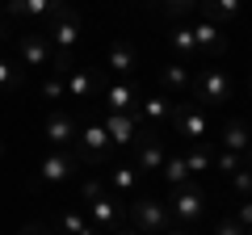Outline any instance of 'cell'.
<instances>
[{
  "instance_id": "obj_1",
  "label": "cell",
  "mask_w": 252,
  "mask_h": 235,
  "mask_svg": "<svg viewBox=\"0 0 252 235\" xmlns=\"http://www.w3.org/2000/svg\"><path fill=\"white\" fill-rule=\"evenodd\" d=\"M130 218H135V227L143 235H160V231H168V223H172L164 198H139L135 206H130Z\"/></svg>"
},
{
  "instance_id": "obj_2",
  "label": "cell",
  "mask_w": 252,
  "mask_h": 235,
  "mask_svg": "<svg viewBox=\"0 0 252 235\" xmlns=\"http://www.w3.org/2000/svg\"><path fill=\"white\" fill-rule=\"evenodd\" d=\"M168 214L177 218V223L193 227V223H198L202 214H206V198H202V189H193V185H181V189H172Z\"/></svg>"
},
{
  "instance_id": "obj_3",
  "label": "cell",
  "mask_w": 252,
  "mask_h": 235,
  "mask_svg": "<svg viewBox=\"0 0 252 235\" xmlns=\"http://www.w3.org/2000/svg\"><path fill=\"white\" fill-rule=\"evenodd\" d=\"M227 97H231V76H227V67H206L198 76V101L193 105H223Z\"/></svg>"
},
{
  "instance_id": "obj_4",
  "label": "cell",
  "mask_w": 252,
  "mask_h": 235,
  "mask_svg": "<svg viewBox=\"0 0 252 235\" xmlns=\"http://www.w3.org/2000/svg\"><path fill=\"white\" fill-rule=\"evenodd\" d=\"M76 151H51L42 155V168H38V181L42 185H63V181H72L76 176Z\"/></svg>"
},
{
  "instance_id": "obj_5",
  "label": "cell",
  "mask_w": 252,
  "mask_h": 235,
  "mask_svg": "<svg viewBox=\"0 0 252 235\" xmlns=\"http://www.w3.org/2000/svg\"><path fill=\"white\" fill-rule=\"evenodd\" d=\"M21 59H26V67H55L51 38L38 34V29H26V34H21Z\"/></svg>"
},
{
  "instance_id": "obj_6",
  "label": "cell",
  "mask_w": 252,
  "mask_h": 235,
  "mask_svg": "<svg viewBox=\"0 0 252 235\" xmlns=\"http://www.w3.org/2000/svg\"><path fill=\"white\" fill-rule=\"evenodd\" d=\"M76 135H80V130H76V118L72 114H51L42 122V139L51 147H59V151H67V147L76 143Z\"/></svg>"
},
{
  "instance_id": "obj_7",
  "label": "cell",
  "mask_w": 252,
  "mask_h": 235,
  "mask_svg": "<svg viewBox=\"0 0 252 235\" xmlns=\"http://www.w3.org/2000/svg\"><path fill=\"white\" fill-rule=\"evenodd\" d=\"M76 143H80V160H84V164H101V155L109 151V135H105V126H101V122L80 126Z\"/></svg>"
},
{
  "instance_id": "obj_8",
  "label": "cell",
  "mask_w": 252,
  "mask_h": 235,
  "mask_svg": "<svg viewBox=\"0 0 252 235\" xmlns=\"http://www.w3.org/2000/svg\"><path fill=\"white\" fill-rule=\"evenodd\" d=\"M101 126H105V135H109L114 147H130L135 135H139V114H109Z\"/></svg>"
},
{
  "instance_id": "obj_9",
  "label": "cell",
  "mask_w": 252,
  "mask_h": 235,
  "mask_svg": "<svg viewBox=\"0 0 252 235\" xmlns=\"http://www.w3.org/2000/svg\"><path fill=\"white\" fill-rule=\"evenodd\" d=\"M177 135L181 139H189V143H198V139H206L210 135V118L202 114L198 105H185L177 114Z\"/></svg>"
},
{
  "instance_id": "obj_10",
  "label": "cell",
  "mask_w": 252,
  "mask_h": 235,
  "mask_svg": "<svg viewBox=\"0 0 252 235\" xmlns=\"http://www.w3.org/2000/svg\"><path fill=\"white\" fill-rule=\"evenodd\" d=\"M4 13L21 21H42L46 13H55V0H4Z\"/></svg>"
},
{
  "instance_id": "obj_11",
  "label": "cell",
  "mask_w": 252,
  "mask_h": 235,
  "mask_svg": "<svg viewBox=\"0 0 252 235\" xmlns=\"http://www.w3.org/2000/svg\"><path fill=\"white\" fill-rule=\"evenodd\" d=\"M135 151H139V168H143V172H156V168H164V160H168L156 135H143V139H135Z\"/></svg>"
},
{
  "instance_id": "obj_12",
  "label": "cell",
  "mask_w": 252,
  "mask_h": 235,
  "mask_svg": "<svg viewBox=\"0 0 252 235\" xmlns=\"http://www.w3.org/2000/svg\"><path fill=\"white\" fill-rule=\"evenodd\" d=\"M89 223L97 227V231H109V227H118V206L105 198V193L89 198Z\"/></svg>"
},
{
  "instance_id": "obj_13",
  "label": "cell",
  "mask_w": 252,
  "mask_h": 235,
  "mask_svg": "<svg viewBox=\"0 0 252 235\" xmlns=\"http://www.w3.org/2000/svg\"><path fill=\"white\" fill-rule=\"evenodd\" d=\"M105 63H109V72H118V76H130V72H139V55H135V46L118 42V46H109Z\"/></svg>"
},
{
  "instance_id": "obj_14",
  "label": "cell",
  "mask_w": 252,
  "mask_h": 235,
  "mask_svg": "<svg viewBox=\"0 0 252 235\" xmlns=\"http://www.w3.org/2000/svg\"><path fill=\"white\" fill-rule=\"evenodd\" d=\"M105 101H109V114H135V109H139L135 88H130V84H109Z\"/></svg>"
},
{
  "instance_id": "obj_15",
  "label": "cell",
  "mask_w": 252,
  "mask_h": 235,
  "mask_svg": "<svg viewBox=\"0 0 252 235\" xmlns=\"http://www.w3.org/2000/svg\"><path fill=\"white\" fill-rule=\"evenodd\" d=\"M139 122H152V126H160L164 118L172 114V105H168V97H160V92H156V97H147V101H139Z\"/></svg>"
},
{
  "instance_id": "obj_16",
  "label": "cell",
  "mask_w": 252,
  "mask_h": 235,
  "mask_svg": "<svg viewBox=\"0 0 252 235\" xmlns=\"http://www.w3.org/2000/svg\"><path fill=\"white\" fill-rule=\"evenodd\" d=\"M252 147V135H248V126L244 122H227L223 126V151H235V155H244Z\"/></svg>"
},
{
  "instance_id": "obj_17",
  "label": "cell",
  "mask_w": 252,
  "mask_h": 235,
  "mask_svg": "<svg viewBox=\"0 0 252 235\" xmlns=\"http://www.w3.org/2000/svg\"><path fill=\"white\" fill-rule=\"evenodd\" d=\"M193 42H198V51H210V46L223 51L227 38H223V29H219L215 21H198V26H193Z\"/></svg>"
},
{
  "instance_id": "obj_18",
  "label": "cell",
  "mask_w": 252,
  "mask_h": 235,
  "mask_svg": "<svg viewBox=\"0 0 252 235\" xmlns=\"http://www.w3.org/2000/svg\"><path fill=\"white\" fill-rule=\"evenodd\" d=\"M63 88H67V97H72V101H89L93 97V76L76 67V72L63 76Z\"/></svg>"
},
{
  "instance_id": "obj_19",
  "label": "cell",
  "mask_w": 252,
  "mask_h": 235,
  "mask_svg": "<svg viewBox=\"0 0 252 235\" xmlns=\"http://www.w3.org/2000/svg\"><path fill=\"white\" fill-rule=\"evenodd\" d=\"M109 185H114L118 193H135L139 168H130V164H114V168H109Z\"/></svg>"
},
{
  "instance_id": "obj_20",
  "label": "cell",
  "mask_w": 252,
  "mask_h": 235,
  "mask_svg": "<svg viewBox=\"0 0 252 235\" xmlns=\"http://www.w3.org/2000/svg\"><path fill=\"white\" fill-rule=\"evenodd\" d=\"M168 42H172V51H177L181 59H193V55H198V42H193V29L189 26H177Z\"/></svg>"
},
{
  "instance_id": "obj_21",
  "label": "cell",
  "mask_w": 252,
  "mask_h": 235,
  "mask_svg": "<svg viewBox=\"0 0 252 235\" xmlns=\"http://www.w3.org/2000/svg\"><path fill=\"white\" fill-rule=\"evenodd\" d=\"M164 181L172 185V189H181V185H189V168H185V155H172V160H164Z\"/></svg>"
},
{
  "instance_id": "obj_22",
  "label": "cell",
  "mask_w": 252,
  "mask_h": 235,
  "mask_svg": "<svg viewBox=\"0 0 252 235\" xmlns=\"http://www.w3.org/2000/svg\"><path fill=\"white\" fill-rule=\"evenodd\" d=\"M202 9H206V21H227L240 13V0H202Z\"/></svg>"
},
{
  "instance_id": "obj_23",
  "label": "cell",
  "mask_w": 252,
  "mask_h": 235,
  "mask_svg": "<svg viewBox=\"0 0 252 235\" xmlns=\"http://www.w3.org/2000/svg\"><path fill=\"white\" fill-rule=\"evenodd\" d=\"M59 227H63V231H67V235H101L97 227H93V223H89V218H84V214H76V210H67V214L59 218Z\"/></svg>"
},
{
  "instance_id": "obj_24",
  "label": "cell",
  "mask_w": 252,
  "mask_h": 235,
  "mask_svg": "<svg viewBox=\"0 0 252 235\" xmlns=\"http://www.w3.org/2000/svg\"><path fill=\"white\" fill-rule=\"evenodd\" d=\"M185 168H189V176H202V172H210V151L193 147V151L185 155Z\"/></svg>"
},
{
  "instance_id": "obj_25",
  "label": "cell",
  "mask_w": 252,
  "mask_h": 235,
  "mask_svg": "<svg viewBox=\"0 0 252 235\" xmlns=\"http://www.w3.org/2000/svg\"><path fill=\"white\" fill-rule=\"evenodd\" d=\"M164 84L168 88H189V67H164Z\"/></svg>"
},
{
  "instance_id": "obj_26",
  "label": "cell",
  "mask_w": 252,
  "mask_h": 235,
  "mask_svg": "<svg viewBox=\"0 0 252 235\" xmlns=\"http://www.w3.org/2000/svg\"><path fill=\"white\" fill-rule=\"evenodd\" d=\"M240 160H244V155H235V151H219V160H215V168L223 172V176H231V172L240 168Z\"/></svg>"
},
{
  "instance_id": "obj_27",
  "label": "cell",
  "mask_w": 252,
  "mask_h": 235,
  "mask_svg": "<svg viewBox=\"0 0 252 235\" xmlns=\"http://www.w3.org/2000/svg\"><path fill=\"white\" fill-rule=\"evenodd\" d=\"M160 4H164V13H168V17H181V13H189L193 4H202V0H160Z\"/></svg>"
},
{
  "instance_id": "obj_28",
  "label": "cell",
  "mask_w": 252,
  "mask_h": 235,
  "mask_svg": "<svg viewBox=\"0 0 252 235\" xmlns=\"http://www.w3.org/2000/svg\"><path fill=\"white\" fill-rule=\"evenodd\" d=\"M231 185L248 198V193H252V172H248V168H235V172H231Z\"/></svg>"
},
{
  "instance_id": "obj_29",
  "label": "cell",
  "mask_w": 252,
  "mask_h": 235,
  "mask_svg": "<svg viewBox=\"0 0 252 235\" xmlns=\"http://www.w3.org/2000/svg\"><path fill=\"white\" fill-rule=\"evenodd\" d=\"M63 92H67V88H63V80H59V76H55V80H46V84H42V97H46V101H59Z\"/></svg>"
},
{
  "instance_id": "obj_30",
  "label": "cell",
  "mask_w": 252,
  "mask_h": 235,
  "mask_svg": "<svg viewBox=\"0 0 252 235\" xmlns=\"http://www.w3.org/2000/svg\"><path fill=\"white\" fill-rule=\"evenodd\" d=\"M235 223H240L244 231H252V202H240V210H235Z\"/></svg>"
},
{
  "instance_id": "obj_31",
  "label": "cell",
  "mask_w": 252,
  "mask_h": 235,
  "mask_svg": "<svg viewBox=\"0 0 252 235\" xmlns=\"http://www.w3.org/2000/svg\"><path fill=\"white\" fill-rule=\"evenodd\" d=\"M13 80H17V76H13V67H9V59H0V88H9Z\"/></svg>"
},
{
  "instance_id": "obj_32",
  "label": "cell",
  "mask_w": 252,
  "mask_h": 235,
  "mask_svg": "<svg viewBox=\"0 0 252 235\" xmlns=\"http://www.w3.org/2000/svg\"><path fill=\"white\" fill-rule=\"evenodd\" d=\"M215 235H248V231H244V227L231 218V223H219V231H215Z\"/></svg>"
},
{
  "instance_id": "obj_33",
  "label": "cell",
  "mask_w": 252,
  "mask_h": 235,
  "mask_svg": "<svg viewBox=\"0 0 252 235\" xmlns=\"http://www.w3.org/2000/svg\"><path fill=\"white\" fill-rule=\"evenodd\" d=\"M17 235H51V231H46V227H38V223H26Z\"/></svg>"
},
{
  "instance_id": "obj_34",
  "label": "cell",
  "mask_w": 252,
  "mask_h": 235,
  "mask_svg": "<svg viewBox=\"0 0 252 235\" xmlns=\"http://www.w3.org/2000/svg\"><path fill=\"white\" fill-rule=\"evenodd\" d=\"M118 235H143V231H139V227H126V231H118Z\"/></svg>"
},
{
  "instance_id": "obj_35",
  "label": "cell",
  "mask_w": 252,
  "mask_h": 235,
  "mask_svg": "<svg viewBox=\"0 0 252 235\" xmlns=\"http://www.w3.org/2000/svg\"><path fill=\"white\" fill-rule=\"evenodd\" d=\"M244 155H248V160H244V168H248V172H252V147H248V151H244Z\"/></svg>"
},
{
  "instance_id": "obj_36",
  "label": "cell",
  "mask_w": 252,
  "mask_h": 235,
  "mask_svg": "<svg viewBox=\"0 0 252 235\" xmlns=\"http://www.w3.org/2000/svg\"><path fill=\"white\" fill-rule=\"evenodd\" d=\"M168 235H193V231H168Z\"/></svg>"
},
{
  "instance_id": "obj_37",
  "label": "cell",
  "mask_w": 252,
  "mask_h": 235,
  "mask_svg": "<svg viewBox=\"0 0 252 235\" xmlns=\"http://www.w3.org/2000/svg\"><path fill=\"white\" fill-rule=\"evenodd\" d=\"M0 26H4V4H0Z\"/></svg>"
},
{
  "instance_id": "obj_38",
  "label": "cell",
  "mask_w": 252,
  "mask_h": 235,
  "mask_svg": "<svg viewBox=\"0 0 252 235\" xmlns=\"http://www.w3.org/2000/svg\"><path fill=\"white\" fill-rule=\"evenodd\" d=\"M248 235H252V231H248Z\"/></svg>"
}]
</instances>
